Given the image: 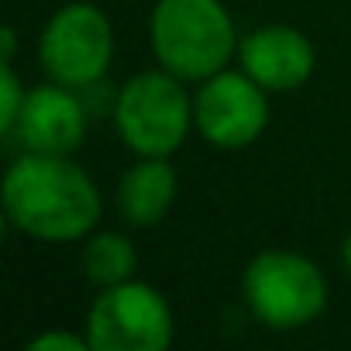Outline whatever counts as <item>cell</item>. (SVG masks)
<instances>
[{"label":"cell","instance_id":"30bf717a","mask_svg":"<svg viewBox=\"0 0 351 351\" xmlns=\"http://www.w3.org/2000/svg\"><path fill=\"white\" fill-rule=\"evenodd\" d=\"M180 193V176H176L169 158H152V155H134V162L124 169L117 180V214L131 228H158Z\"/></svg>","mask_w":351,"mask_h":351},{"label":"cell","instance_id":"277c9868","mask_svg":"<svg viewBox=\"0 0 351 351\" xmlns=\"http://www.w3.org/2000/svg\"><path fill=\"white\" fill-rule=\"evenodd\" d=\"M114 128L131 155H176L197 131L190 83L162 66L128 76L114 93Z\"/></svg>","mask_w":351,"mask_h":351},{"label":"cell","instance_id":"7c38bea8","mask_svg":"<svg viewBox=\"0 0 351 351\" xmlns=\"http://www.w3.org/2000/svg\"><path fill=\"white\" fill-rule=\"evenodd\" d=\"M25 97H28V86L21 83L14 62H0V134L4 138L14 134V124L21 117Z\"/></svg>","mask_w":351,"mask_h":351},{"label":"cell","instance_id":"8fae6325","mask_svg":"<svg viewBox=\"0 0 351 351\" xmlns=\"http://www.w3.org/2000/svg\"><path fill=\"white\" fill-rule=\"evenodd\" d=\"M83 276L104 289L134 279L138 269V248L124 231H93L83 238V255H80Z\"/></svg>","mask_w":351,"mask_h":351},{"label":"cell","instance_id":"9c48e42d","mask_svg":"<svg viewBox=\"0 0 351 351\" xmlns=\"http://www.w3.org/2000/svg\"><path fill=\"white\" fill-rule=\"evenodd\" d=\"M11 138H18L25 152L73 155L86 141V107L80 90L52 80L32 86Z\"/></svg>","mask_w":351,"mask_h":351},{"label":"cell","instance_id":"7a4b0ae2","mask_svg":"<svg viewBox=\"0 0 351 351\" xmlns=\"http://www.w3.org/2000/svg\"><path fill=\"white\" fill-rule=\"evenodd\" d=\"M238 28L221 0H155L148 14V45L162 69L190 86L238 59Z\"/></svg>","mask_w":351,"mask_h":351},{"label":"cell","instance_id":"9a60e30c","mask_svg":"<svg viewBox=\"0 0 351 351\" xmlns=\"http://www.w3.org/2000/svg\"><path fill=\"white\" fill-rule=\"evenodd\" d=\"M341 265H344V272L351 276V231H348L344 241H341Z\"/></svg>","mask_w":351,"mask_h":351},{"label":"cell","instance_id":"6da1fadb","mask_svg":"<svg viewBox=\"0 0 351 351\" xmlns=\"http://www.w3.org/2000/svg\"><path fill=\"white\" fill-rule=\"evenodd\" d=\"M0 197L8 224L45 245L83 241L104 214L100 186L73 155L21 152L4 172Z\"/></svg>","mask_w":351,"mask_h":351},{"label":"cell","instance_id":"4fadbf2b","mask_svg":"<svg viewBox=\"0 0 351 351\" xmlns=\"http://www.w3.org/2000/svg\"><path fill=\"white\" fill-rule=\"evenodd\" d=\"M25 351H93L86 330H42L25 344Z\"/></svg>","mask_w":351,"mask_h":351},{"label":"cell","instance_id":"ba28073f","mask_svg":"<svg viewBox=\"0 0 351 351\" xmlns=\"http://www.w3.org/2000/svg\"><path fill=\"white\" fill-rule=\"evenodd\" d=\"M238 66L269 93H293L317 69L313 42L293 25H258L238 42Z\"/></svg>","mask_w":351,"mask_h":351},{"label":"cell","instance_id":"52a82bcc","mask_svg":"<svg viewBox=\"0 0 351 351\" xmlns=\"http://www.w3.org/2000/svg\"><path fill=\"white\" fill-rule=\"evenodd\" d=\"M269 117V90L258 86L241 66H228L193 86V128L214 148L238 152L255 145L265 134Z\"/></svg>","mask_w":351,"mask_h":351},{"label":"cell","instance_id":"8992f818","mask_svg":"<svg viewBox=\"0 0 351 351\" xmlns=\"http://www.w3.org/2000/svg\"><path fill=\"white\" fill-rule=\"evenodd\" d=\"M83 330L93 351H165L176 337V313L162 289L128 279L97 293Z\"/></svg>","mask_w":351,"mask_h":351},{"label":"cell","instance_id":"3957f363","mask_svg":"<svg viewBox=\"0 0 351 351\" xmlns=\"http://www.w3.org/2000/svg\"><path fill=\"white\" fill-rule=\"evenodd\" d=\"M241 303L262 327L289 334L324 317L330 286L324 269L303 252L265 248L241 272Z\"/></svg>","mask_w":351,"mask_h":351},{"label":"cell","instance_id":"5bb4252c","mask_svg":"<svg viewBox=\"0 0 351 351\" xmlns=\"http://www.w3.org/2000/svg\"><path fill=\"white\" fill-rule=\"evenodd\" d=\"M14 56H18V28L4 25V32H0V62H14Z\"/></svg>","mask_w":351,"mask_h":351},{"label":"cell","instance_id":"5b68a950","mask_svg":"<svg viewBox=\"0 0 351 351\" xmlns=\"http://www.w3.org/2000/svg\"><path fill=\"white\" fill-rule=\"evenodd\" d=\"M114 25L110 18L86 0L62 4L49 21L42 25L38 35V66L45 80L73 86V90H90L97 86L110 62H114Z\"/></svg>","mask_w":351,"mask_h":351}]
</instances>
